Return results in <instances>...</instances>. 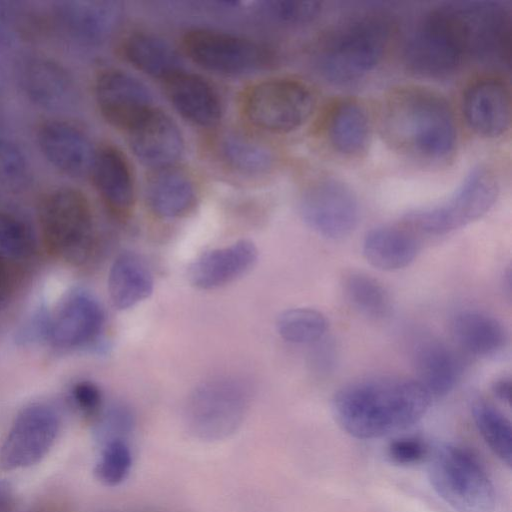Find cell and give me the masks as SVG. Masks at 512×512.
I'll return each mask as SVG.
<instances>
[{"instance_id":"603a6c76","label":"cell","mask_w":512,"mask_h":512,"mask_svg":"<svg viewBox=\"0 0 512 512\" xmlns=\"http://www.w3.org/2000/svg\"><path fill=\"white\" fill-rule=\"evenodd\" d=\"M145 198L156 216L174 219L185 216L194 208L197 189L185 171L173 166L154 171L146 184Z\"/></svg>"},{"instance_id":"1f68e13d","label":"cell","mask_w":512,"mask_h":512,"mask_svg":"<svg viewBox=\"0 0 512 512\" xmlns=\"http://www.w3.org/2000/svg\"><path fill=\"white\" fill-rule=\"evenodd\" d=\"M36 248L33 226L13 201L0 195V250L12 258L30 256Z\"/></svg>"},{"instance_id":"5b68a950","label":"cell","mask_w":512,"mask_h":512,"mask_svg":"<svg viewBox=\"0 0 512 512\" xmlns=\"http://www.w3.org/2000/svg\"><path fill=\"white\" fill-rule=\"evenodd\" d=\"M39 227L48 250L69 264L88 260L93 245V214L86 195L74 187H58L40 201Z\"/></svg>"},{"instance_id":"f1b7e54d","label":"cell","mask_w":512,"mask_h":512,"mask_svg":"<svg viewBox=\"0 0 512 512\" xmlns=\"http://www.w3.org/2000/svg\"><path fill=\"white\" fill-rule=\"evenodd\" d=\"M327 137L340 154L359 157L366 153L371 142V125L365 109L353 101L338 104L327 121Z\"/></svg>"},{"instance_id":"ee69618b","label":"cell","mask_w":512,"mask_h":512,"mask_svg":"<svg viewBox=\"0 0 512 512\" xmlns=\"http://www.w3.org/2000/svg\"><path fill=\"white\" fill-rule=\"evenodd\" d=\"M14 501V489L12 485L0 479V512H6L10 509Z\"/></svg>"},{"instance_id":"f546056e","label":"cell","mask_w":512,"mask_h":512,"mask_svg":"<svg viewBox=\"0 0 512 512\" xmlns=\"http://www.w3.org/2000/svg\"><path fill=\"white\" fill-rule=\"evenodd\" d=\"M218 153L231 169L245 175H261L274 163L272 151L256 138L242 132L223 134L218 142Z\"/></svg>"},{"instance_id":"52a82bcc","label":"cell","mask_w":512,"mask_h":512,"mask_svg":"<svg viewBox=\"0 0 512 512\" xmlns=\"http://www.w3.org/2000/svg\"><path fill=\"white\" fill-rule=\"evenodd\" d=\"M498 192L494 171L486 165H477L467 173L446 201L410 212L405 221L420 232L443 235L486 214L495 203Z\"/></svg>"},{"instance_id":"7a4b0ae2","label":"cell","mask_w":512,"mask_h":512,"mask_svg":"<svg viewBox=\"0 0 512 512\" xmlns=\"http://www.w3.org/2000/svg\"><path fill=\"white\" fill-rule=\"evenodd\" d=\"M379 129L396 152L428 164L447 161L457 145V127L447 101L422 88H401L381 105Z\"/></svg>"},{"instance_id":"484cf974","label":"cell","mask_w":512,"mask_h":512,"mask_svg":"<svg viewBox=\"0 0 512 512\" xmlns=\"http://www.w3.org/2000/svg\"><path fill=\"white\" fill-rule=\"evenodd\" d=\"M153 289V274L138 254L124 251L115 258L108 275V292L116 309L135 306L148 298Z\"/></svg>"},{"instance_id":"f6af8a7d","label":"cell","mask_w":512,"mask_h":512,"mask_svg":"<svg viewBox=\"0 0 512 512\" xmlns=\"http://www.w3.org/2000/svg\"><path fill=\"white\" fill-rule=\"evenodd\" d=\"M4 282H5V267L0 258V291L3 288Z\"/></svg>"},{"instance_id":"e0dca14e","label":"cell","mask_w":512,"mask_h":512,"mask_svg":"<svg viewBox=\"0 0 512 512\" xmlns=\"http://www.w3.org/2000/svg\"><path fill=\"white\" fill-rule=\"evenodd\" d=\"M17 83L26 98L47 110L68 108L76 96L75 83L67 68L40 54L22 57L16 66Z\"/></svg>"},{"instance_id":"3957f363","label":"cell","mask_w":512,"mask_h":512,"mask_svg":"<svg viewBox=\"0 0 512 512\" xmlns=\"http://www.w3.org/2000/svg\"><path fill=\"white\" fill-rule=\"evenodd\" d=\"M390 36L388 21L365 15L338 26L315 55L321 76L335 85H348L371 73L381 62Z\"/></svg>"},{"instance_id":"8992f818","label":"cell","mask_w":512,"mask_h":512,"mask_svg":"<svg viewBox=\"0 0 512 512\" xmlns=\"http://www.w3.org/2000/svg\"><path fill=\"white\" fill-rule=\"evenodd\" d=\"M466 57L465 39L451 3L429 12L412 31L403 49L406 68L426 78L448 76Z\"/></svg>"},{"instance_id":"8d00e7d4","label":"cell","mask_w":512,"mask_h":512,"mask_svg":"<svg viewBox=\"0 0 512 512\" xmlns=\"http://www.w3.org/2000/svg\"><path fill=\"white\" fill-rule=\"evenodd\" d=\"M31 168L22 149L0 133V188L20 190L31 180Z\"/></svg>"},{"instance_id":"4dcf8cb0","label":"cell","mask_w":512,"mask_h":512,"mask_svg":"<svg viewBox=\"0 0 512 512\" xmlns=\"http://www.w3.org/2000/svg\"><path fill=\"white\" fill-rule=\"evenodd\" d=\"M49 31L47 11L16 1H0V45L29 42Z\"/></svg>"},{"instance_id":"d4e9b609","label":"cell","mask_w":512,"mask_h":512,"mask_svg":"<svg viewBox=\"0 0 512 512\" xmlns=\"http://www.w3.org/2000/svg\"><path fill=\"white\" fill-rule=\"evenodd\" d=\"M420 244L405 228L380 226L371 229L363 241V255L373 267L396 271L409 266L416 258Z\"/></svg>"},{"instance_id":"5bb4252c","label":"cell","mask_w":512,"mask_h":512,"mask_svg":"<svg viewBox=\"0 0 512 512\" xmlns=\"http://www.w3.org/2000/svg\"><path fill=\"white\" fill-rule=\"evenodd\" d=\"M103 326L99 301L85 289H74L50 314L46 341L60 350L92 348L100 340Z\"/></svg>"},{"instance_id":"44dd1931","label":"cell","mask_w":512,"mask_h":512,"mask_svg":"<svg viewBox=\"0 0 512 512\" xmlns=\"http://www.w3.org/2000/svg\"><path fill=\"white\" fill-rule=\"evenodd\" d=\"M258 258L253 242L239 240L229 246L202 254L189 268L192 285L200 289L224 286L249 271Z\"/></svg>"},{"instance_id":"ab89813d","label":"cell","mask_w":512,"mask_h":512,"mask_svg":"<svg viewBox=\"0 0 512 512\" xmlns=\"http://www.w3.org/2000/svg\"><path fill=\"white\" fill-rule=\"evenodd\" d=\"M426 445L416 438H400L388 446V456L399 465H410L420 462L428 454Z\"/></svg>"},{"instance_id":"6da1fadb","label":"cell","mask_w":512,"mask_h":512,"mask_svg":"<svg viewBox=\"0 0 512 512\" xmlns=\"http://www.w3.org/2000/svg\"><path fill=\"white\" fill-rule=\"evenodd\" d=\"M432 397L415 379L372 376L340 388L332 400L338 425L358 439H374L418 422Z\"/></svg>"},{"instance_id":"74e56055","label":"cell","mask_w":512,"mask_h":512,"mask_svg":"<svg viewBox=\"0 0 512 512\" xmlns=\"http://www.w3.org/2000/svg\"><path fill=\"white\" fill-rule=\"evenodd\" d=\"M268 13L280 23L303 26L314 22L322 12L318 1L274 0L265 2Z\"/></svg>"},{"instance_id":"2e32d148","label":"cell","mask_w":512,"mask_h":512,"mask_svg":"<svg viewBox=\"0 0 512 512\" xmlns=\"http://www.w3.org/2000/svg\"><path fill=\"white\" fill-rule=\"evenodd\" d=\"M36 138L43 156L59 172L72 178L90 175L97 148L78 125L49 119L39 125Z\"/></svg>"},{"instance_id":"d6a6232c","label":"cell","mask_w":512,"mask_h":512,"mask_svg":"<svg viewBox=\"0 0 512 512\" xmlns=\"http://www.w3.org/2000/svg\"><path fill=\"white\" fill-rule=\"evenodd\" d=\"M476 428L494 455L506 466L512 465V426L510 420L491 403L477 398L471 405Z\"/></svg>"},{"instance_id":"30bf717a","label":"cell","mask_w":512,"mask_h":512,"mask_svg":"<svg viewBox=\"0 0 512 512\" xmlns=\"http://www.w3.org/2000/svg\"><path fill=\"white\" fill-rule=\"evenodd\" d=\"M184 53L199 67L221 75H243L269 62V52L259 43L234 34L197 29L186 33Z\"/></svg>"},{"instance_id":"ffe728a7","label":"cell","mask_w":512,"mask_h":512,"mask_svg":"<svg viewBox=\"0 0 512 512\" xmlns=\"http://www.w3.org/2000/svg\"><path fill=\"white\" fill-rule=\"evenodd\" d=\"M163 83L168 100L189 122L200 127H212L221 120L223 109L219 94L201 76L183 70Z\"/></svg>"},{"instance_id":"4fadbf2b","label":"cell","mask_w":512,"mask_h":512,"mask_svg":"<svg viewBox=\"0 0 512 512\" xmlns=\"http://www.w3.org/2000/svg\"><path fill=\"white\" fill-rule=\"evenodd\" d=\"M46 11L49 30L89 46L109 39L122 16L121 4L111 0H63Z\"/></svg>"},{"instance_id":"f35d334b","label":"cell","mask_w":512,"mask_h":512,"mask_svg":"<svg viewBox=\"0 0 512 512\" xmlns=\"http://www.w3.org/2000/svg\"><path fill=\"white\" fill-rule=\"evenodd\" d=\"M133 425V415L129 408L124 405L116 404L105 410L98 419L96 433L103 442L123 438Z\"/></svg>"},{"instance_id":"cb8c5ba5","label":"cell","mask_w":512,"mask_h":512,"mask_svg":"<svg viewBox=\"0 0 512 512\" xmlns=\"http://www.w3.org/2000/svg\"><path fill=\"white\" fill-rule=\"evenodd\" d=\"M413 363L418 382L433 397L449 393L461 374V362L455 352L445 343L424 338L413 350Z\"/></svg>"},{"instance_id":"9a60e30c","label":"cell","mask_w":512,"mask_h":512,"mask_svg":"<svg viewBox=\"0 0 512 512\" xmlns=\"http://www.w3.org/2000/svg\"><path fill=\"white\" fill-rule=\"evenodd\" d=\"M94 94L103 119L126 132L155 108L148 87L118 69H107L97 76Z\"/></svg>"},{"instance_id":"9c48e42d","label":"cell","mask_w":512,"mask_h":512,"mask_svg":"<svg viewBox=\"0 0 512 512\" xmlns=\"http://www.w3.org/2000/svg\"><path fill=\"white\" fill-rule=\"evenodd\" d=\"M249 405V389L236 378L218 377L198 385L185 410L188 428L202 439H221L242 423Z\"/></svg>"},{"instance_id":"bcb514c9","label":"cell","mask_w":512,"mask_h":512,"mask_svg":"<svg viewBox=\"0 0 512 512\" xmlns=\"http://www.w3.org/2000/svg\"><path fill=\"white\" fill-rule=\"evenodd\" d=\"M0 88H1V83H0Z\"/></svg>"},{"instance_id":"d6986e66","label":"cell","mask_w":512,"mask_h":512,"mask_svg":"<svg viewBox=\"0 0 512 512\" xmlns=\"http://www.w3.org/2000/svg\"><path fill=\"white\" fill-rule=\"evenodd\" d=\"M462 112L469 127L479 136L495 138L505 133L511 122L508 87L497 79H482L468 87Z\"/></svg>"},{"instance_id":"7c38bea8","label":"cell","mask_w":512,"mask_h":512,"mask_svg":"<svg viewBox=\"0 0 512 512\" xmlns=\"http://www.w3.org/2000/svg\"><path fill=\"white\" fill-rule=\"evenodd\" d=\"M299 212L312 230L330 239L349 235L359 221L355 193L334 178H322L310 184L300 197Z\"/></svg>"},{"instance_id":"ba28073f","label":"cell","mask_w":512,"mask_h":512,"mask_svg":"<svg viewBox=\"0 0 512 512\" xmlns=\"http://www.w3.org/2000/svg\"><path fill=\"white\" fill-rule=\"evenodd\" d=\"M315 98L304 83L276 78L251 86L244 94L242 109L256 128L270 133H288L301 127L312 115Z\"/></svg>"},{"instance_id":"e575fe53","label":"cell","mask_w":512,"mask_h":512,"mask_svg":"<svg viewBox=\"0 0 512 512\" xmlns=\"http://www.w3.org/2000/svg\"><path fill=\"white\" fill-rule=\"evenodd\" d=\"M326 317L311 308H293L282 312L277 319L280 336L291 343L308 344L323 338L327 331Z\"/></svg>"},{"instance_id":"7bdbcfd3","label":"cell","mask_w":512,"mask_h":512,"mask_svg":"<svg viewBox=\"0 0 512 512\" xmlns=\"http://www.w3.org/2000/svg\"><path fill=\"white\" fill-rule=\"evenodd\" d=\"M511 379L502 377L495 380L491 386L493 395L503 403H510L511 400Z\"/></svg>"},{"instance_id":"60d3db41","label":"cell","mask_w":512,"mask_h":512,"mask_svg":"<svg viewBox=\"0 0 512 512\" xmlns=\"http://www.w3.org/2000/svg\"><path fill=\"white\" fill-rule=\"evenodd\" d=\"M72 398L76 406L85 414L93 415L100 411L102 394L93 382L87 380L77 382L72 388Z\"/></svg>"},{"instance_id":"836d02e7","label":"cell","mask_w":512,"mask_h":512,"mask_svg":"<svg viewBox=\"0 0 512 512\" xmlns=\"http://www.w3.org/2000/svg\"><path fill=\"white\" fill-rule=\"evenodd\" d=\"M343 288L348 302L362 315L377 320L389 314V295L374 278L352 273L344 279Z\"/></svg>"},{"instance_id":"b9f144b4","label":"cell","mask_w":512,"mask_h":512,"mask_svg":"<svg viewBox=\"0 0 512 512\" xmlns=\"http://www.w3.org/2000/svg\"><path fill=\"white\" fill-rule=\"evenodd\" d=\"M50 313L46 308H39L21 327L17 341L21 344L46 340Z\"/></svg>"},{"instance_id":"7402d4cb","label":"cell","mask_w":512,"mask_h":512,"mask_svg":"<svg viewBox=\"0 0 512 512\" xmlns=\"http://www.w3.org/2000/svg\"><path fill=\"white\" fill-rule=\"evenodd\" d=\"M90 176L97 192L111 209L125 212L131 208L135 198L134 177L121 150L112 145L97 148Z\"/></svg>"},{"instance_id":"83f0119b","label":"cell","mask_w":512,"mask_h":512,"mask_svg":"<svg viewBox=\"0 0 512 512\" xmlns=\"http://www.w3.org/2000/svg\"><path fill=\"white\" fill-rule=\"evenodd\" d=\"M122 53L136 69L163 81L184 70L179 52L154 34H130L122 44Z\"/></svg>"},{"instance_id":"277c9868","label":"cell","mask_w":512,"mask_h":512,"mask_svg":"<svg viewBox=\"0 0 512 512\" xmlns=\"http://www.w3.org/2000/svg\"><path fill=\"white\" fill-rule=\"evenodd\" d=\"M428 478L434 491L457 512H493L496 492L489 474L469 449L437 446L429 456Z\"/></svg>"},{"instance_id":"ac0fdd59","label":"cell","mask_w":512,"mask_h":512,"mask_svg":"<svg viewBox=\"0 0 512 512\" xmlns=\"http://www.w3.org/2000/svg\"><path fill=\"white\" fill-rule=\"evenodd\" d=\"M127 134L135 157L153 171L175 166L184 152L181 130L168 114L157 107L131 127Z\"/></svg>"},{"instance_id":"8fae6325","label":"cell","mask_w":512,"mask_h":512,"mask_svg":"<svg viewBox=\"0 0 512 512\" xmlns=\"http://www.w3.org/2000/svg\"><path fill=\"white\" fill-rule=\"evenodd\" d=\"M60 431L56 410L43 403L23 408L0 445V468L15 471L41 462L54 446Z\"/></svg>"},{"instance_id":"4316f807","label":"cell","mask_w":512,"mask_h":512,"mask_svg":"<svg viewBox=\"0 0 512 512\" xmlns=\"http://www.w3.org/2000/svg\"><path fill=\"white\" fill-rule=\"evenodd\" d=\"M451 330L456 342L477 357H491L507 344V332L494 316L478 310H462L455 314Z\"/></svg>"},{"instance_id":"d590c367","label":"cell","mask_w":512,"mask_h":512,"mask_svg":"<svg viewBox=\"0 0 512 512\" xmlns=\"http://www.w3.org/2000/svg\"><path fill=\"white\" fill-rule=\"evenodd\" d=\"M132 463V452L124 438L107 440L95 466L96 477L107 486L119 485L128 477Z\"/></svg>"}]
</instances>
